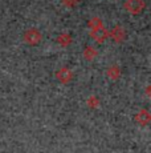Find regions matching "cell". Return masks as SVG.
I'll list each match as a JSON object with an SVG mask.
<instances>
[{"mask_svg": "<svg viewBox=\"0 0 151 153\" xmlns=\"http://www.w3.org/2000/svg\"><path fill=\"white\" fill-rule=\"evenodd\" d=\"M93 37H94V39H97V40H103L106 37V32H105V29H102V28H100V29H95V31H93Z\"/></svg>", "mask_w": 151, "mask_h": 153, "instance_id": "7a4b0ae2", "label": "cell"}, {"mask_svg": "<svg viewBox=\"0 0 151 153\" xmlns=\"http://www.w3.org/2000/svg\"><path fill=\"white\" fill-rule=\"evenodd\" d=\"M126 8L130 11V12H139L142 10V1L141 0H127L126 3Z\"/></svg>", "mask_w": 151, "mask_h": 153, "instance_id": "6da1fadb", "label": "cell"}, {"mask_svg": "<svg viewBox=\"0 0 151 153\" xmlns=\"http://www.w3.org/2000/svg\"><path fill=\"white\" fill-rule=\"evenodd\" d=\"M29 33L32 35L31 37H29V36H25V39L28 40V43H32V44H33V43H37V40L40 39L39 33H37V32L34 31V29H31V31H29Z\"/></svg>", "mask_w": 151, "mask_h": 153, "instance_id": "3957f363", "label": "cell"}]
</instances>
